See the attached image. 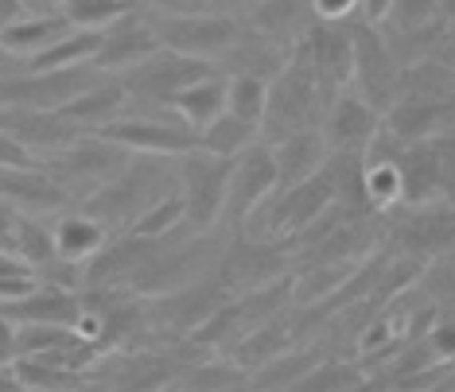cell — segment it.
Segmentation results:
<instances>
[{"mask_svg": "<svg viewBox=\"0 0 455 392\" xmlns=\"http://www.w3.org/2000/svg\"><path fill=\"white\" fill-rule=\"evenodd\" d=\"M44 171H51V179L63 187V194L70 202H86L94 194L113 183L129 163V152H121L117 144H109L98 132H82L78 140H70L67 148L51 152V156L39 160Z\"/></svg>", "mask_w": 455, "mask_h": 392, "instance_id": "obj_1", "label": "cell"}, {"mask_svg": "<svg viewBox=\"0 0 455 392\" xmlns=\"http://www.w3.org/2000/svg\"><path fill=\"white\" fill-rule=\"evenodd\" d=\"M148 24L164 51H172L180 59H195V63L226 59L230 47L237 43V35H242V27L230 16L203 12V8H191V12H148Z\"/></svg>", "mask_w": 455, "mask_h": 392, "instance_id": "obj_2", "label": "cell"}, {"mask_svg": "<svg viewBox=\"0 0 455 392\" xmlns=\"http://www.w3.org/2000/svg\"><path fill=\"white\" fill-rule=\"evenodd\" d=\"M234 160L206 156V152H188L175 160V179H180V202H183V222L191 230H211L222 218L226 187H230Z\"/></svg>", "mask_w": 455, "mask_h": 392, "instance_id": "obj_3", "label": "cell"}, {"mask_svg": "<svg viewBox=\"0 0 455 392\" xmlns=\"http://www.w3.org/2000/svg\"><path fill=\"white\" fill-rule=\"evenodd\" d=\"M109 144H117L129 156H160V160H180L199 148V137L175 121L172 113H144V117H117L113 125L98 132Z\"/></svg>", "mask_w": 455, "mask_h": 392, "instance_id": "obj_4", "label": "cell"}, {"mask_svg": "<svg viewBox=\"0 0 455 392\" xmlns=\"http://www.w3.org/2000/svg\"><path fill=\"white\" fill-rule=\"evenodd\" d=\"M350 47H355V67L350 78L358 82V101L374 113H389L397 106V90H401V70L393 51L386 47L378 27H358L350 32Z\"/></svg>", "mask_w": 455, "mask_h": 392, "instance_id": "obj_5", "label": "cell"}, {"mask_svg": "<svg viewBox=\"0 0 455 392\" xmlns=\"http://www.w3.org/2000/svg\"><path fill=\"white\" fill-rule=\"evenodd\" d=\"M276 194V160L273 148H261L253 144L250 152L234 160L230 171V187H226V206H222V218L230 222H250L257 210Z\"/></svg>", "mask_w": 455, "mask_h": 392, "instance_id": "obj_6", "label": "cell"}, {"mask_svg": "<svg viewBox=\"0 0 455 392\" xmlns=\"http://www.w3.org/2000/svg\"><path fill=\"white\" fill-rule=\"evenodd\" d=\"M156 51H164V47H160L156 32H152V24H148V12L132 8V12L121 16L109 32H101L94 70L98 74H109V78H121V74H129V70H137L140 63H148Z\"/></svg>", "mask_w": 455, "mask_h": 392, "instance_id": "obj_7", "label": "cell"}, {"mask_svg": "<svg viewBox=\"0 0 455 392\" xmlns=\"http://www.w3.org/2000/svg\"><path fill=\"white\" fill-rule=\"evenodd\" d=\"M323 148L327 156H350V160H362L370 152V144L378 137V113L366 109L355 94H335L331 109L323 113Z\"/></svg>", "mask_w": 455, "mask_h": 392, "instance_id": "obj_8", "label": "cell"}, {"mask_svg": "<svg viewBox=\"0 0 455 392\" xmlns=\"http://www.w3.org/2000/svg\"><path fill=\"white\" fill-rule=\"evenodd\" d=\"M0 199H4L20 218H59V214L70 206V199L63 194L51 171H44V163L36 168H12L0 171Z\"/></svg>", "mask_w": 455, "mask_h": 392, "instance_id": "obj_9", "label": "cell"}, {"mask_svg": "<svg viewBox=\"0 0 455 392\" xmlns=\"http://www.w3.org/2000/svg\"><path fill=\"white\" fill-rule=\"evenodd\" d=\"M63 35H70L63 8H28V4H20L16 16L0 27V51L12 55V59L32 63L36 55H44L47 47H55Z\"/></svg>", "mask_w": 455, "mask_h": 392, "instance_id": "obj_10", "label": "cell"}, {"mask_svg": "<svg viewBox=\"0 0 455 392\" xmlns=\"http://www.w3.org/2000/svg\"><path fill=\"white\" fill-rule=\"evenodd\" d=\"M0 315L8 318L16 330L24 326H75L82 323V307L75 292H63V287H51V284H39L36 292H28L24 299L16 303H4Z\"/></svg>", "mask_w": 455, "mask_h": 392, "instance_id": "obj_11", "label": "cell"}, {"mask_svg": "<svg viewBox=\"0 0 455 392\" xmlns=\"http://www.w3.org/2000/svg\"><path fill=\"white\" fill-rule=\"evenodd\" d=\"M125 101L129 98H125V90H121V82L101 74L94 86H86L75 101H67V106L59 109V117H63L70 129H78V132H101L106 125H113L121 113H125Z\"/></svg>", "mask_w": 455, "mask_h": 392, "instance_id": "obj_12", "label": "cell"}, {"mask_svg": "<svg viewBox=\"0 0 455 392\" xmlns=\"http://www.w3.org/2000/svg\"><path fill=\"white\" fill-rule=\"evenodd\" d=\"M51 237H55L59 261L82 268L86 261H98L101 256V249H106V241H109V230L98 218H90L86 210H70L51 222Z\"/></svg>", "mask_w": 455, "mask_h": 392, "instance_id": "obj_13", "label": "cell"}, {"mask_svg": "<svg viewBox=\"0 0 455 392\" xmlns=\"http://www.w3.org/2000/svg\"><path fill=\"white\" fill-rule=\"evenodd\" d=\"M168 113L175 121H183V125L199 137L203 129H211L214 121L226 113V78L222 74H206L199 82H191L183 94L172 98Z\"/></svg>", "mask_w": 455, "mask_h": 392, "instance_id": "obj_14", "label": "cell"}, {"mask_svg": "<svg viewBox=\"0 0 455 392\" xmlns=\"http://www.w3.org/2000/svg\"><path fill=\"white\" fill-rule=\"evenodd\" d=\"M8 253H16L36 276H44L47 268L59 261L55 256V237H51V222H44V218H16L12 249Z\"/></svg>", "mask_w": 455, "mask_h": 392, "instance_id": "obj_15", "label": "cell"}, {"mask_svg": "<svg viewBox=\"0 0 455 392\" xmlns=\"http://www.w3.org/2000/svg\"><path fill=\"white\" fill-rule=\"evenodd\" d=\"M257 144V125H245V121L222 113L211 129L199 132V152L206 156H219V160H237L242 152H250Z\"/></svg>", "mask_w": 455, "mask_h": 392, "instance_id": "obj_16", "label": "cell"}, {"mask_svg": "<svg viewBox=\"0 0 455 392\" xmlns=\"http://www.w3.org/2000/svg\"><path fill=\"white\" fill-rule=\"evenodd\" d=\"M265 109H268V82L245 78V74H230V78H226V113H230V117L261 129Z\"/></svg>", "mask_w": 455, "mask_h": 392, "instance_id": "obj_17", "label": "cell"}, {"mask_svg": "<svg viewBox=\"0 0 455 392\" xmlns=\"http://www.w3.org/2000/svg\"><path fill=\"white\" fill-rule=\"evenodd\" d=\"M180 222H183V202H180V191H175L168 199H160L156 206H148V210L129 225V237L132 241H160V237H168Z\"/></svg>", "mask_w": 455, "mask_h": 392, "instance_id": "obj_18", "label": "cell"}, {"mask_svg": "<svg viewBox=\"0 0 455 392\" xmlns=\"http://www.w3.org/2000/svg\"><path fill=\"white\" fill-rule=\"evenodd\" d=\"M39 287V276L20 261L16 253L0 249V307L4 303H16V299H24L28 292H36Z\"/></svg>", "mask_w": 455, "mask_h": 392, "instance_id": "obj_19", "label": "cell"}, {"mask_svg": "<svg viewBox=\"0 0 455 392\" xmlns=\"http://www.w3.org/2000/svg\"><path fill=\"white\" fill-rule=\"evenodd\" d=\"M36 156L24 148V144H16L8 132H0V171H12V168H36Z\"/></svg>", "mask_w": 455, "mask_h": 392, "instance_id": "obj_20", "label": "cell"}, {"mask_svg": "<svg viewBox=\"0 0 455 392\" xmlns=\"http://www.w3.org/2000/svg\"><path fill=\"white\" fill-rule=\"evenodd\" d=\"M16 218L20 214L0 199V249H12V230H16Z\"/></svg>", "mask_w": 455, "mask_h": 392, "instance_id": "obj_21", "label": "cell"}, {"mask_svg": "<svg viewBox=\"0 0 455 392\" xmlns=\"http://www.w3.org/2000/svg\"><path fill=\"white\" fill-rule=\"evenodd\" d=\"M0 392H20V388H16V380L8 377V369H0Z\"/></svg>", "mask_w": 455, "mask_h": 392, "instance_id": "obj_22", "label": "cell"}]
</instances>
